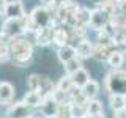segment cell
<instances>
[{
  "instance_id": "484cf974",
  "label": "cell",
  "mask_w": 126,
  "mask_h": 118,
  "mask_svg": "<svg viewBox=\"0 0 126 118\" xmlns=\"http://www.w3.org/2000/svg\"><path fill=\"white\" fill-rule=\"evenodd\" d=\"M117 5H118V11L121 14H126V0H117Z\"/></svg>"
},
{
  "instance_id": "4fadbf2b",
  "label": "cell",
  "mask_w": 126,
  "mask_h": 118,
  "mask_svg": "<svg viewBox=\"0 0 126 118\" xmlns=\"http://www.w3.org/2000/svg\"><path fill=\"white\" fill-rule=\"evenodd\" d=\"M109 105L112 110L126 109V96L123 93H110L109 96Z\"/></svg>"
},
{
  "instance_id": "2e32d148",
  "label": "cell",
  "mask_w": 126,
  "mask_h": 118,
  "mask_svg": "<svg viewBox=\"0 0 126 118\" xmlns=\"http://www.w3.org/2000/svg\"><path fill=\"white\" fill-rule=\"evenodd\" d=\"M71 77H73V82H74V85L76 87H84L87 82L90 80V74H88V71H87L85 68H80V69H77L74 74H71Z\"/></svg>"
},
{
  "instance_id": "30bf717a",
  "label": "cell",
  "mask_w": 126,
  "mask_h": 118,
  "mask_svg": "<svg viewBox=\"0 0 126 118\" xmlns=\"http://www.w3.org/2000/svg\"><path fill=\"white\" fill-rule=\"evenodd\" d=\"M43 99H44V94H43L41 91H38V90H29L25 94H24L22 101L25 102V104H29L30 107H39L41 105Z\"/></svg>"
},
{
  "instance_id": "5b68a950",
  "label": "cell",
  "mask_w": 126,
  "mask_h": 118,
  "mask_svg": "<svg viewBox=\"0 0 126 118\" xmlns=\"http://www.w3.org/2000/svg\"><path fill=\"white\" fill-rule=\"evenodd\" d=\"M32 115H33V107H30L24 101L10 104V107L6 110L8 118H32Z\"/></svg>"
},
{
  "instance_id": "8fae6325",
  "label": "cell",
  "mask_w": 126,
  "mask_h": 118,
  "mask_svg": "<svg viewBox=\"0 0 126 118\" xmlns=\"http://www.w3.org/2000/svg\"><path fill=\"white\" fill-rule=\"evenodd\" d=\"M74 57H77V49H76L74 46H71V44L60 46V47L57 49V58H58L62 63L69 61L71 58H74Z\"/></svg>"
},
{
  "instance_id": "7c38bea8",
  "label": "cell",
  "mask_w": 126,
  "mask_h": 118,
  "mask_svg": "<svg viewBox=\"0 0 126 118\" xmlns=\"http://www.w3.org/2000/svg\"><path fill=\"white\" fill-rule=\"evenodd\" d=\"M77 49V57L80 58H90L93 57V52H94V44L90 43L88 39H80L76 46Z\"/></svg>"
},
{
  "instance_id": "7a4b0ae2",
  "label": "cell",
  "mask_w": 126,
  "mask_h": 118,
  "mask_svg": "<svg viewBox=\"0 0 126 118\" xmlns=\"http://www.w3.org/2000/svg\"><path fill=\"white\" fill-rule=\"evenodd\" d=\"M106 90L109 93H123L126 94V71L120 68L106 76Z\"/></svg>"
},
{
  "instance_id": "4dcf8cb0",
  "label": "cell",
  "mask_w": 126,
  "mask_h": 118,
  "mask_svg": "<svg viewBox=\"0 0 126 118\" xmlns=\"http://www.w3.org/2000/svg\"><path fill=\"white\" fill-rule=\"evenodd\" d=\"M123 54H125V60H126V50H125V52H123Z\"/></svg>"
},
{
  "instance_id": "ffe728a7",
  "label": "cell",
  "mask_w": 126,
  "mask_h": 118,
  "mask_svg": "<svg viewBox=\"0 0 126 118\" xmlns=\"http://www.w3.org/2000/svg\"><path fill=\"white\" fill-rule=\"evenodd\" d=\"M109 55H110V49H109V46L99 44V43H96V44H94V52H93V57L96 58L98 61H107Z\"/></svg>"
},
{
  "instance_id": "cb8c5ba5",
  "label": "cell",
  "mask_w": 126,
  "mask_h": 118,
  "mask_svg": "<svg viewBox=\"0 0 126 118\" xmlns=\"http://www.w3.org/2000/svg\"><path fill=\"white\" fill-rule=\"evenodd\" d=\"M29 90H38L39 91V74H30L25 80Z\"/></svg>"
},
{
  "instance_id": "3957f363",
  "label": "cell",
  "mask_w": 126,
  "mask_h": 118,
  "mask_svg": "<svg viewBox=\"0 0 126 118\" xmlns=\"http://www.w3.org/2000/svg\"><path fill=\"white\" fill-rule=\"evenodd\" d=\"M30 17L33 19V22L36 24V27H54L52 13L49 11V8L46 5L33 8L32 13H30Z\"/></svg>"
},
{
  "instance_id": "9c48e42d",
  "label": "cell",
  "mask_w": 126,
  "mask_h": 118,
  "mask_svg": "<svg viewBox=\"0 0 126 118\" xmlns=\"http://www.w3.org/2000/svg\"><path fill=\"white\" fill-rule=\"evenodd\" d=\"M58 104H60V102L55 99L52 94H47V96H44L41 105H39V107H41V113L44 117H57Z\"/></svg>"
},
{
  "instance_id": "8992f818",
  "label": "cell",
  "mask_w": 126,
  "mask_h": 118,
  "mask_svg": "<svg viewBox=\"0 0 126 118\" xmlns=\"http://www.w3.org/2000/svg\"><path fill=\"white\" fill-rule=\"evenodd\" d=\"M3 14L5 17H11V19H22L25 16V10L21 0H16V2H8L3 6Z\"/></svg>"
},
{
  "instance_id": "d6986e66",
  "label": "cell",
  "mask_w": 126,
  "mask_h": 118,
  "mask_svg": "<svg viewBox=\"0 0 126 118\" xmlns=\"http://www.w3.org/2000/svg\"><path fill=\"white\" fill-rule=\"evenodd\" d=\"M55 88H58V90H62V91H65V93H68L74 88V82H73V77H71V74H65L63 77L58 79V82H57V85H55Z\"/></svg>"
},
{
  "instance_id": "ba28073f",
  "label": "cell",
  "mask_w": 126,
  "mask_h": 118,
  "mask_svg": "<svg viewBox=\"0 0 126 118\" xmlns=\"http://www.w3.org/2000/svg\"><path fill=\"white\" fill-rule=\"evenodd\" d=\"M16 94V88L11 82L2 80L0 82V105H10Z\"/></svg>"
},
{
  "instance_id": "603a6c76",
  "label": "cell",
  "mask_w": 126,
  "mask_h": 118,
  "mask_svg": "<svg viewBox=\"0 0 126 118\" xmlns=\"http://www.w3.org/2000/svg\"><path fill=\"white\" fill-rule=\"evenodd\" d=\"M63 68H65V73L66 74H74L77 69H80L82 68V61L79 60L77 57H74V58H71L69 61H66V63H63Z\"/></svg>"
},
{
  "instance_id": "277c9868",
  "label": "cell",
  "mask_w": 126,
  "mask_h": 118,
  "mask_svg": "<svg viewBox=\"0 0 126 118\" xmlns=\"http://www.w3.org/2000/svg\"><path fill=\"white\" fill-rule=\"evenodd\" d=\"M3 33H6L8 36L11 38H17V36H22L24 31H25V25H24V21L22 19H11V17H6L5 22L2 24V30Z\"/></svg>"
},
{
  "instance_id": "4316f807",
  "label": "cell",
  "mask_w": 126,
  "mask_h": 118,
  "mask_svg": "<svg viewBox=\"0 0 126 118\" xmlns=\"http://www.w3.org/2000/svg\"><path fill=\"white\" fill-rule=\"evenodd\" d=\"M113 118H126V109L113 110Z\"/></svg>"
},
{
  "instance_id": "7402d4cb",
  "label": "cell",
  "mask_w": 126,
  "mask_h": 118,
  "mask_svg": "<svg viewBox=\"0 0 126 118\" xmlns=\"http://www.w3.org/2000/svg\"><path fill=\"white\" fill-rule=\"evenodd\" d=\"M73 102H60L58 104L57 118H73Z\"/></svg>"
},
{
  "instance_id": "52a82bcc",
  "label": "cell",
  "mask_w": 126,
  "mask_h": 118,
  "mask_svg": "<svg viewBox=\"0 0 126 118\" xmlns=\"http://www.w3.org/2000/svg\"><path fill=\"white\" fill-rule=\"evenodd\" d=\"M109 22H110V14L106 13L102 8H98V10L92 11V21H90V25H92L94 30L106 29V25H107Z\"/></svg>"
},
{
  "instance_id": "44dd1931",
  "label": "cell",
  "mask_w": 126,
  "mask_h": 118,
  "mask_svg": "<svg viewBox=\"0 0 126 118\" xmlns=\"http://www.w3.org/2000/svg\"><path fill=\"white\" fill-rule=\"evenodd\" d=\"M85 110H87V113H88L90 117L98 115V113H102V112H104V110H102V104H101V101H98L96 98H93V99H88V101H87V104H85Z\"/></svg>"
},
{
  "instance_id": "ac0fdd59",
  "label": "cell",
  "mask_w": 126,
  "mask_h": 118,
  "mask_svg": "<svg viewBox=\"0 0 126 118\" xmlns=\"http://www.w3.org/2000/svg\"><path fill=\"white\" fill-rule=\"evenodd\" d=\"M123 61H125V54L123 52H120V50H110V55L107 58V63H109L110 68L118 69L123 65Z\"/></svg>"
},
{
  "instance_id": "d4e9b609",
  "label": "cell",
  "mask_w": 126,
  "mask_h": 118,
  "mask_svg": "<svg viewBox=\"0 0 126 118\" xmlns=\"http://www.w3.org/2000/svg\"><path fill=\"white\" fill-rule=\"evenodd\" d=\"M11 58L10 55V46L0 43V61H8Z\"/></svg>"
},
{
  "instance_id": "e0dca14e",
  "label": "cell",
  "mask_w": 126,
  "mask_h": 118,
  "mask_svg": "<svg viewBox=\"0 0 126 118\" xmlns=\"http://www.w3.org/2000/svg\"><path fill=\"white\" fill-rule=\"evenodd\" d=\"M82 91H84V94L88 99H93V98H96L98 93H99V84H98L96 80H93V79H90V80L82 87Z\"/></svg>"
},
{
  "instance_id": "6da1fadb",
  "label": "cell",
  "mask_w": 126,
  "mask_h": 118,
  "mask_svg": "<svg viewBox=\"0 0 126 118\" xmlns=\"http://www.w3.org/2000/svg\"><path fill=\"white\" fill-rule=\"evenodd\" d=\"M10 55L14 66L24 68V66L33 61V46L24 36L13 38L10 43Z\"/></svg>"
},
{
  "instance_id": "83f0119b",
  "label": "cell",
  "mask_w": 126,
  "mask_h": 118,
  "mask_svg": "<svg viewBox=\"0 0 126 118\" xmlns=\"http://www.w3.org/2000/svg\"><path fill=\"white\" fill-rule=\"evenodd\" d=\"M65 2H66V0H52V5H50V6H52V10H57V8L62 6Z\"/></svg>"
},
{
  "instance_id": "9a60e30c",
  "label": "cell",
  "mask_w": 126,
  "mask_h": 118,
  "mask_svg": "<svg viewBox=\"0 0 126 118\" xmlns=\"http://www.w3.org/2000/svg\"><path fill=\"white\" fill-rule=\"evenodd\" d=\"M76 19H77V25H90L92 21V10L87 6H79L77 13H76Z\"/></svg>"
},
{
  "instance_id": "f1b7e54d",
  "label": "cell",
  "mask_w": 126,
  "mask_h": 118,
  "mask_svg": "<svg viewBox=\"0 0 126 118\" xmlns=\"http://www.w3.org/2000/svg\"><path fill=\"white\" fill-rule=\"evenodd\" d=\"M90 2H92L93 5H98V6H101V5H104L106 2H109V0H90Z\"/></svg>"
},
{
  "instance_id": "5bb4252c",
  "label": "cell",
  "mask_w": 126,
  "mask_h": 118,
  "mask_svg": "<svg viewBox=\"0 0 126 118\" xmlns=\"http://www.w3.org/2000/svg\"><path fill=\"white\" fill-rule=\"evenodd\" d=\"M68 41H69V33L65 29H62V27L54 29V35H52V43L54 44H57L60 47V46L68 44Z\"/></svg>"
},
{
  "instance_id": "f546056e",
  "label": "cell",
  "mask_w": 126,
  "mask_h": 118,
  "mask_svg": "<svg viewBox=\"0 0 126 118\" xmlns=\"http://www.w3.org/2000/svg\"><path fill=\"white\" fill-rule=\"evenodd\" d=\"M39 3H41V5H46V6H50L52 5V0H39Z\"/></svg>"
}]
</instances>
